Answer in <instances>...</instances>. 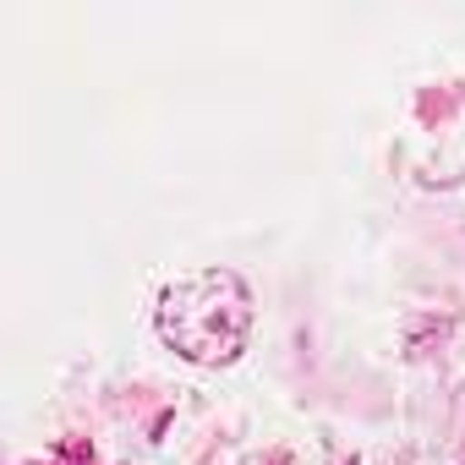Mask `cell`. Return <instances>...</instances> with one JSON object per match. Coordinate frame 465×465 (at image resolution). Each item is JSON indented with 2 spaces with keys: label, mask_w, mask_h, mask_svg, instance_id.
<instances>
[{
  "label": "cell",
  "mask_w": 465,
  "mask_h": 465,
  "mask_svg": "<svg viewBox=\"0 0 465 465\" xmlns=\"http://www.w3.org/2000/svg\"><path fill=\"white\" fill-rule=\"evenodd\" d=\"M159 334L186 361H203V367L236 361L247 351V334H252L247 285L236 274H219V269L170 285L164 302H159Z\"/></svg>",
  "instance_id": "1"
}]
</instances>
